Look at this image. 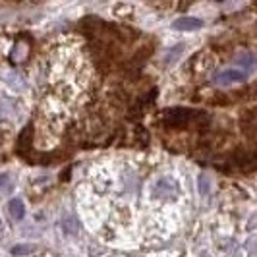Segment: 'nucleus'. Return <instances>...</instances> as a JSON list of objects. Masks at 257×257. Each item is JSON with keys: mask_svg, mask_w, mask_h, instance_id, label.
<instances>
[{"mask_svg": "<svg viewBox=\"0 0 257 257\" xmlns=\"http://www.w3.org/2000/svg\"><path fill=\"white\" fill-rule=\"evenodd\" d=\"M6 188H10L8 176H0V190H6Z\"/></svg>", "mask_w": 257, "mask_h": 257, "instance_id": "obj_4", "label": "nucleus"}, {"mask_svg": "<svg viewBox=\"0 0 257 257\" xmlns=\"http://www.w3.org/2000/svg\"><path fill=\"white\" fill-rule=\"evenodd\" d=\"M201 26H203V22H201V20H197V18H190V16H186V18H178V20H174V24H172V27H174L176 31H195V29H199Z\"/></svg>", "mask_w": 257, "mask_h": 257, "instance_id": "obj_2", "label": "nucleus"}, {"mask_svg": "<svg viewBox=\"0 0 257 257\" xmlns=\"http://www.w3.org/2000/svg\"><path fill=\"white\" fill-rule=\"evenodd\" d=\"M0 226H2V224H0Z\"/></svg>", "mask_w": 257, "mask_h": 257, "instance_id": "obj_5", "label": "nucleus"}, {"mask_svg": "<svg viewBox=\"0 0 257 257\" xmlns=\"http://www.w3.org/2000/svg\"><path fill=\"white\" fill-rule=\"evenodd\" d=\"M215 81L217 83H222V85H228V83H242L245 81V72L242 70H224L215 76Z\"/></svg>", "mask_w": 257, "mask_h": 257, "instance_id": "obj_1", "label": "nucleus"}, {"mask_svg": "<svg viewBox=\"0 0 257 257\" xmlns=\"http://www.w3.org/2000/svg\"><path fill=\"white\" fill-rule=\"evenodd\" d=\"M10 213L14 219H22L24 217V203L20 199H12L10 201Z\"/></svg>", "mask_w": 257, "mask_h": 257, "instance_id": "obj_3", "label": "nucleus"}]
</instances>
